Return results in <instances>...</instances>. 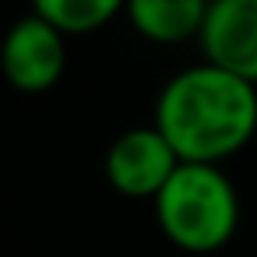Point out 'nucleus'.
<instances>
[{"instance_id":"1","label":"nucleus","mask_w":257,"mask_h":257,"mask_svg":"<svg viewBox=\"0 0 257 257\" xmlns=\"http://www.w3.org/2000/svg\"><path fill=\"white\" fill-rule=\"evenodd\" d=\"M155 131L180 162L218 166L257 131V88L211 64L173 74L155 102Z\"/></svg>"},{"instance_id":"2","label":"nucleus","mask_w":257,"mask_h":257,"mask_svg":"<svg viewBox=\"0 0 257 257\" xmlns=\"http://www.w3.org/2000/svg\"><path fill=\"white\" fill-rule=\"evenodd\" d=\"M152 208L162 236L183 253H215L239 225V197L222 166L180 162Z\"/></svg>"},{"instance_id":"3","label":"nucleus","mask_w":257,"mask_h":257,"mask_svg":"<svg viewBox=\"0 0 257 257\" xmlns=\"http://www.w3.org/2000/svg\"><path fill=\"white\" fill-rule=\"evenodd\" d=\"M64 67H67L64 36L39 15L18 18L0 43V74L15 92L25 95L50 92L64 78Z\"/></svg>"},{"instance_id":"4","label":"nucleus","mask_w":257,"mask_h":257,"mask_svg":"<svg viewBox=\"0 0 257 257\" xmlns=\"http://www.w3.org/2000/svg\"><path fill=\"white\" fill-rule=\"evenodd\" d=\"M180 159L169 148V141L152 127H131L123 131L109 152H106V180L116 194L155 201V194L166 187V180L176 173Z\"/></svg>"},{"instance_id":"5","label":"nucleus","mask_w":257,"mask_h":257,"mask_svg":"<svg viewBox=\"0 0 257 257\" xmlns=\"http://www.w3.org/2000/svg\"><path fill=\"white\" fill-rule=\"evenodd\" d=\"M197 43L204 64L257 88V0H211Z\"/></svg>"},{"instance_id":"6","label":"nucleus","mask_w":257,"mask_h":257,"mask_svg":"<svg viewBox=\"0 0 257 257\" xmlns=\"http://www.w3.org/2000/svg\"><path fill=\"white\" fill-rule=\"evenodd\" d=\"M211 0H127V18L148 43H187L201 36Z\"/></svg>"},{"instance_id":"7","label":"nucleus","mask_w":257,"mask_h":257,"mask_svg":"<svg viewBox=\"0 0 257 257\" xmlns=\"http://www.w3.org/2000/svg\"><path fill=\"white\" fill-rule=\"evenodd\" d=\"M127 0H32V15L50 22L60 36H88L106 29Z\"/></svg>"}]
</instances>
